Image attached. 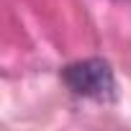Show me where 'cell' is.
I'll use <instances>...</instances> for the list:
<instances>
[{
    "instance_id": "6da1fadb",
    "label": "cell",
    "mask_w": 131,
    "mask_h": 131,
    "mask_svg": "<svg viewBox=\"0 0 131 131\" xmlns=\"http://www.w3.org/2000/svg\"><path fill=\"white\" fill-rule=\"evenodd\" d=\"M62 82L67 90L82 100H113L116 95V75L113 67L100 57H88L70 62L62 70Z\"/></svg>"
}]
</instances>
